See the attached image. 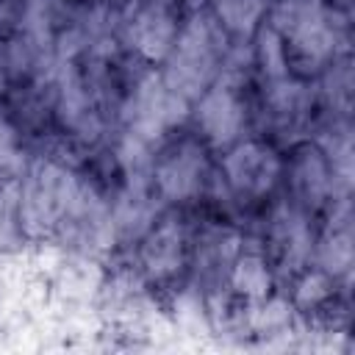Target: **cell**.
I'll return each instance as SVG.
<instances>
[{"label":"cell","mask_w":355,"mask_h":355,"mask_svg":"<svg viewBox=\"0 0 355 355\" xmlns=\"http://www.w3.org/2000/svg\"><path fill=\"white\" fill-rule=\"evenodd\" d=\"M86 189V175L55 153L25 164L17 186V222L22 241L53 244Z\"/></svg>","instance_id":"obj_1"},{"label":"cell","mask_w":355,"mask_h":355,"mask_svg":"<svg viewBox=\"0 0 355 355\" xmlns=\"http://www.w3.org/2000/svg\"><path fill=\"white\" fill-rule=\"evenodd\" d=\"M227 42L230 36L211 11H194L183 19L172 50L158 69L164 83L186 103H194L225 75Z\"/></svg>","instance_id":"obj_2"},{"label":"cell","mask_w":355,"mask_h":355,"mask_svg":"<svg viewBox=\"0 0 355 355\" xmlns=\"http://www.w3.org/2000/svg\"><path fill=\"white\" fill-rule=\"evenodd\" d=\"M191 222L178 211L158 214L128 255L155 300H175L191 277Z\"/></svg>","instance_id":"obj_3"},{"label":"cell","mask_w":355,"mask_h":355,"mask_svg":"<svg viewBox=\"0 0 355 355\" xmlns=\"http://www.w3.org/2000/svg\"><path fill=\"white\" fill-rule=\"evenodd\" d=\"M216 183V164L211 150L191 130L164 139L150 158V186L158 202L180 208L208 200Z\"/></svg>","instance_id":"obj_4"},{"label":"cell","mask_w":355,"mask_h":355,"mask_svg":"<svg viewBox=\"0 0 355 355\" xmlns=\"http://www.w3.org/2000/svg\"><path fill=\"white\" fill-rule=\"evenodd\" d=\"M283 183V155L261 136H244L216 161L214 191L225 197L227 208H247L269 200Z\"/></svg>","instance_id":"obj_5"},{"label":"cell","mask_w":355,"mask_h":355,"mask_svg":"<svg viewBox=\"0 0 355 355\" xmlns=\"http://www.w3.org/2000/svg\"><path fill=\"white\" fill-rule=\"evenodd\" d=\"M180 25L178 0H128L119 14V42L139 64L161 69Z\"/></svg>","instance_id":"obj_6"},{"label":"cell","mask_w":355,"mask_h":355,"mask_svg":"<svg viewBox=\"0 0 355 355\" xmlns=\"http://www.w3.org/2000/svg\"><path fill=\"white\" fill-rule=\"evenodd\" d=\"M189 119L194 125L191 133H197V139L211 153H222L239 139H244L250 122V100L241 78L236 72L222 75L191 103Z\"/></svg>","instance_id":"obj_7"},{"label":"cell","mask_w":355,"mask_h":355,"mask_svg":"<svg viewBox=\"0 0 355 355\" xmlns=\"http://www.w3.org/2000/svg\"><path fill=\"white\" fill-rule=\"evenodd\" d=\"M280 291V280L258 244H244L230 263L227 272V294L244 305L266 300L269 294Z\"/></svg>","instance_id":"obj_8"},{"label":"cell","mask_w":355,"mask_h":355,"mask_svg":"<svg viewBox=\"0 0 355 355\" xmlns=\"http://www.w3.org/2000/svg\"><path fill=\"white\" fill-rule=\"evenodd\" d=\"M208 11L214 14V19L225 28V33L233 36H250L255 33V28L261 25L269 0H208Z\"/></svg>","instance_id":"obj_9"}]
</instances>
